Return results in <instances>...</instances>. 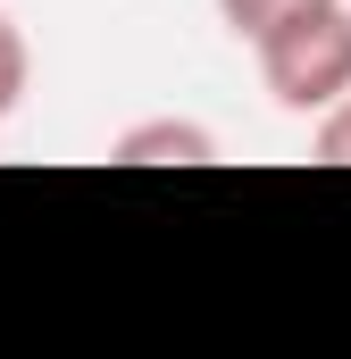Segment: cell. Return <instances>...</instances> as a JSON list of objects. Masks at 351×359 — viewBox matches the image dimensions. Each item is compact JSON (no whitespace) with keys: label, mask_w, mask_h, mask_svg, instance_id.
Returning a JSON list of instances; mask_svg holds the SVG:
<instances>
[{"label":"cell","mask_w":351,"mask_h":359,"mask_svg":"<svg viewBox=\"0 0 351 359\" xmlns=\"http://www.w3.org/2000/svg\"><path fill=\"white\" fill-rule=\"evenodd\" d=\"M310 126H318V134H310V151H318L326 168H351V92L335 100V109H318Z\"/></svg>","instance_id":"obj_5"},{"label":"cell","mask_w":351,"mask_h":359,"mask_svg":"<svg viewBox=\"0 0 351 359\" xmlns=\"http://www.w3.org/2000/svg\"><path fill=\"white\" fill-rule=\"evenodd\" d=\"M293 8H310V0H218V25L234 34V42H260L276 17H293Z\"/></svg>","instance_id":"obj_4"},{"label":"cell","mask_w":351,"mask_h":359,"mask_svg":"<svg viewBox=\"0 0 351 359\" xmlns=\"http://www.w3.org/2000/svg\"><path fill=\"white\" fill-rule=\"evenodd\" d=\"M25 76H34V50H25V34L0 17V126L17 117V100H25Z\"/></svg>","instance_id":"obj_3"},{"label":"cell","mask_w":351,"mask_h":359,"mask_svg":"<svg viewBox=\"0 0 351 359\" xmlns=\"http://www.w3.org/2000/svg\"><path fill=\"white\" fill-rule=\"evenodd\" d=\"M260 84L284 117H318L351 92V0H310L293 17H276L260 42Z\"/></svg>","instance_id":"obj_1"},{"label":"cell","mask_w":351,"mask_h":359,"mask_svg":"<svg viewBox=\"0 0 351 359\" xmlns=\"http://www.w3.org/2000/svg\"><path fill=\"white\" fill-rule=\"evenodd\" d=\"M109 159H126V168H201V159H218V134L201 117H143L109 142Z\"/></svg>","instance_id":"obj_2"}]
</instances>
